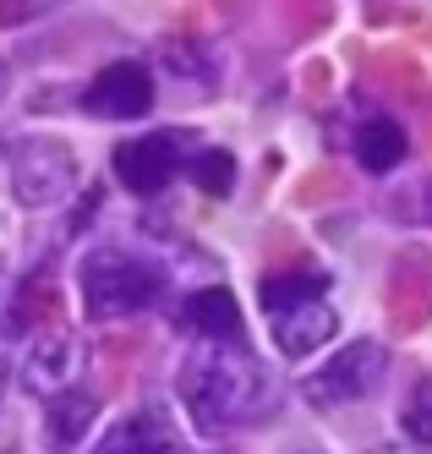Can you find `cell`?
I'll use <instances>...</instances> for the list:
<instances>
[{
	"label": "cell",
	"instance_id": "cell-7",
	"mask_svg": "<svg viewBox=\"0 0 432 454\" xmlns=\"http://www.w3.org/2000/svg\"><path fill=\"white\" fill-rule=\"evenodd\" d=\"M176 329L197 334L203 345H241V307L224 285H208V290H192L176 312Z\"/></svg>",
	"mask_w": 432,
	"mask_h": 454
},
{
	"label": "cell",
	"instance_id": "cell-10",
	"mask_svg": "<svg viewBox=\"0 0 432 454\" xmlns=\"http://www.w3.org/2000/svg\"><path fill=\"white\" fill-rule=\"evenodd\" d=\"M93 416H98V395H88V388H66V395H50L44 405V443L55 454L66 449H77L93 427Z\"/></svg>",
	"mask_w": 432,
	"mask_h": 454
},
{
	"label": "cell",
	"instance_id": "cell-8",
	"mask_svg": "<svg viewBox=\"0 0 432 454\" xmlns=\"http://www.w3.org/2000/svg\"><path fill=\"white\" fill-rule=\"evenodd\" d=\"M93 454H176V427L170 416H164V405H143L121 416L115 427L93 443Z\"/></svg>",
	"mask_w": 432,
	"mask_h": 454
},
{
	"label": "cell",
	"instance_id": "cell-9",
	"mask_svg": "<svg viewBox=\"0 0 432 454\" xmlns=\"http://www.w3.org/2000/svg\"><path fill=\"white\" fill-rule=\"evenodd\" d=\"M323 340H334V307H328L323 296L274 312V345L285 356H312Z\"/></svg>",
	"mask_w": 432,
	"mask_h": 454
},
{
	"label": "cell",
	"instance_id": "cell-1",
	"mask_svg": "<svg viewBox=\"0 0 432 454\" xmlns=\"http://www.w3.org/2000/svg\"><path fill=\"white\" fill-rule=\"evenodd\" d=\"M181 400L203 433H230L269 416L274 378L247 345H197L181 362Z\"/></svg>",
	"mask_w": 432,
	"mask_h": 454
},
{
	"label": "cell",
	"instance_id": "cell-14",
	"mask_svg": "<svg viewBox=\"0 0 432 454\" xmlns=\"http://www.w3.org/2000/svg\"><path fill=\"white\" fill-rule=\"evenodd\" d=\"M186 176L203 186L208 198H224V192L236 186V159H230L224 148H208V153H197L192 165H186Z\"/></svg>",
	"mask_w": 432,
	"mask_h": 454
},
{
	"label": "cell",
	"instance_id": "cell-6",
	"mask_svg": "<svg viewBox=\"0 0 432 454\" xmlns=\"http://www.w3.org/2000/svg\"><path fill=\"white\" fill-rule=\"evenodd\" d=\"M181 170V148L176 132H148V137H131L115 148V181L131 192V198H153L176 181Z\"/></svg>",
	"mask_w": 432,
	"mask_h": 454
},
{
	"label": "cell",
	"instance_id": "cell-2",
	"mask_svg": "<svg viewBox=\"0 0 432 454\" xmlns=\"http://www.w3.org/2000/svg\"><path fill=\"white\" fill-rule=\"evenodd\" d=\"M164 274L159 257L148 252H126V247H93L77 263V290H82V312L88 317H131L164 296Z\"/></svg>",
	"mask_w": 432,
	"mask_h": 454
},
{
	"label": "cell",
	"instance_id": "cell-16",
	"mask_svg": "<svg viewBox=\"0 0 432 454\" xmlns=\"http://www.w3.org/2000/svg\"><path fill=\"white\" fill-rule=\"evenodd\" d=\"M378 454H421V449H411V443H389V449H378Z\"/></svg>",
	"mask_w": 432,
	"mask_h": 454
},
{
	"label": "cell",
	"instance_id": "cell-5",
	"mask_svg": "<svg viewBox=\"0 0 432 454\" xmlns=\"http://www.w3.org/2000/svg\"><path fill=\"white\" fill-rule=\"evenodd\" d=\"M82 110L98 121H137L153 110V72L143 60H115L82 88Z\"/></svg>",
	"mask_w": 432,
	"mask_h": 454
},
{
	"label": "cell",
	"instance_id": "cell-4",
	"mask_svg": "<svg viewBox=\"0 0 432 454\" xmlns=\"http://www.w3.org/2000/svg\"><path fill=\"white\" fill-rule=\"evenodd\" d=\"M383 372H389V350H383L378 340H356V345H345L328 367H318V372L307 378V400H312V405H350V400H367Z\"/></svg>",
	"mask_w": 432,
	"mask_h": 454
},
{
	"label": "cell",
	"instance_id": "cell-15",
	"mask_svg": "<svg viewBox=\"0 0 432 454\" xmlns=\"http://www.w3.org/2000/svg\"><path fill=\"white\" fill-rule=\"evenodd\" d=\"M405 433L416 443H432V378L411 388V400H405Z\"/></svg>",
	"mask_w": 432,
	"mask_h": 454
},
{
	"label": "cell",
	"instance_id": "cell-3",
	"mask_svg": "<svg viewBox=\"0 0 432 454\" xmlns=\"http://www.w3.org/2000/svg\"><path fill=\"white\" fill-rule=\"evenodd\" d=\"M77 186V153L60 137H22L12 148V192L22 208H55Z\"/></svg>",
	"mask_w": 432,
	"mask_h": 454
},
{
	"label": "cell",
	"instance_id": "cell-11",
	"mask_svg": "<svg viewBox=\"0 0 432 454\" xmlns=\"http://www.w3.org/2000/svg\"><path fill=\"white\" fill-rule=\"evenodd\" d=\"M405 148H411L405 126L389 121V115H373V121L356 126V165L373 170V176H383V170H394V165H405Z\"/></svg>",
	"mask_w": 432,
	"mask_h": 454
},
{
	"label": "cell",
	"instance_id": "cell-12",
	"mask_svg": "<svg viewBox=\"0 0 432 454\" xmlns=\"http://www.w3.org/2000/svg\"><path fill=\"white\" fill-rule=\"evenodd\" d=\"M72 378H77V345L66 340V334H50V340L33 345V356H27V383L39 388L44 400L50 395H66Z\"/></svg>",
	"mask_w": 432,
	"mask_h": 454
},
{
	"label": "cell",
	"instance_id": "cell-13",
	"mask_svg": "<svg viewBox=\"0 0 432 454\" xmlns=\"http://www.w3.org/2000/svg\"><path fill=\"white\" fill-rule=\"evenodd\" d=\"M323 274H269L263 279V312H285V307H302V301H312V296H323Z\"/></svg>",
	"mask_w": 432,
	"mask_h": 454
}]
</instances>
